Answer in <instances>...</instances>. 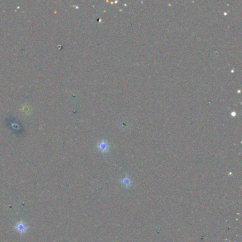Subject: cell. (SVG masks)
Instances as JSON below:
<instances>
[{
  "instance_id": "cell-3",
  "label": "cell",
  "mask_w": 242,
  "mask_h": 242,
  "mask_svg": "<svg viewBox=\"0 0 242 242\" xmlns=\"http://www.w3.org/2000/svg\"><path fill=\"white\" fill-rule=\"evenodd\" d=\"M108 145L104 142H101L98 144V149L102 152H107L108 150Z\"/></svg>"
},
{
  "instance_id": "cell-2",
  "label": "cell",
  "mask_w": 242,
  "mask_h": 242,
  "mask_svg": "<svg viewBox=\"0 0 242 242\" xmlns=\"http://www.w3.org/2000/svg\"><path fill=\"white\" fill-rule=\"evenodd\" d=\"M122 184L123 186L126 187V188H129V187L131 186L132 181L131 180V179L129 176H126L125 178H124L122 180Z\"/></svg>"
},
{
  "instance_id": "cell-1",
  "label": "cell",
  "mask_w": 242,
  "mask_h": 242,
  "mask_svg": "<svg viewBox=\"0 0 242 242\" xmlns=\"http://www.w3.org/2000/svg\"><path fill=\"white\" fill-rule=\"evenodd\" d=\"M14 229L15 230L17 231V232H18L19 234H25L26 231H27L28 227L26 225V224L23 222V221H19L18 222L16 225L14 226Z\"/></svg>"
}]
</instances>
